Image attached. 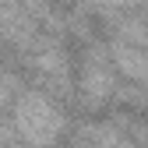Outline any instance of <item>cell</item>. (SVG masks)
I'll use <instances>...</instances> for the list:
<instances>
[{
	"mask_svg": "<svg viewBox=\"0 0 148 148\" xmlns=\"http://www.w3.org/2000/svg\"><path fill=\"white\" fill-rule=\"evenodd\" d=\"M14 127L21 134L25 145L32 148H46L60 138L64 131V113L53 106L42 92H25L14 106Z\"/></svg>",
	"mask_w": 148,
	"mask_h": 148,
	"instance_id": "obj_1",
	"label": "cell"
},
{
	"mask_svg": "<svg viewBox=\"0 0 148 148\" xmlns=\"http://www.w3.org/2000/svg\"><path fill=\"white\" fill-rule=\"evenodd\" d=\"M109 57L131 81L148 85V25L141 18H120L109 35Z\"/></svg>",
	"mask_w": 148,
	"mask_h": 148,
	"instance_id": "obj_2",
	"label": "cell"
},
{
	"mask_svg": "<svg viewBox=\"0 0 148 148\" xmlns=\"http://www.w3.org/2000/svg\"><path fill=\"white\" fill-rule=\"evenodd\" d=\"M113 64L99 46H88L85 57H81V95L88 99V106H99L102 99L113 95Z\"/></svg>",
	"mask_w": 148,
	"mask_h": 148,
	"instance_id": "obj_3",
	"label": "cell"
},
{
	"mask_svg": "<svg viewBox=\"0 0 148 148\" xmlns=\"http://www.w3.org/2000/svg\"><path fill=\"white\" fill-rule=\"evenodd\" d=\"M0 32L7 42H28L32 39V18L18 0H4L0 4Z\"/></svg>",
	"mask_w": 148,
	"mask_h": 148,
	"instance_id": "obj_4",
	"label": "cell"
},
{
	"mask_svg": "<svg viewBox=\"0 0 148 148\" xmlns=\"http://www.w3.org/2000/svg\"><path fill=\"white\" fill-rule=\"evenodd\" d=\"M127 134H134L138 148H148V123H134V131H127Z\"/></svg>",
	"mask_w": 148,
	"mask_h": 148,
	"instance_id": "obj_5",
	"label": "cell"
}]
</instances>
